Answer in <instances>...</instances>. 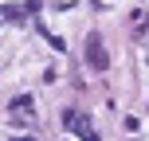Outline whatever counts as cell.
<instances>
[{
    "instance_id": "cell-3",
    "label": "cell",
    "mask_w": 149,
    "mask_h": 141,
    "mask_svg": "<svg viewBox=\"0 0 149 141\" xmlns=\"http://www.w3.org/2000/svg\"><path fill=\"white\" fill-rule=\"evenodd\" d=\"M12 114L28 126V122H31V94H16V98H12Z\"/></svg>"
},
{
    "instance_id": "cell-5",
    "label": "cell",
    "mask_w": 149,
    "mask_h": 141,
    "mask_svg": "<svg viewBox=\"0 0 149 141\" xmlns=\"http://www.w3.org/2000/svg\"><path fill=\"white\" fill-rule=\"evenodd\" d=\"M16 141H31V137H16Z\"/></svg>"
},
{
    "instance_id": "cell-2",
    "label": "cell",
    "mask_w": 149,
    "mask_h": 141,
    "mask_svg": "<svg viewBox=\"0 0 149 141\" xmlns=\"http://www.w3.org/2000/svg\"><path fill=\"white\" fill-rule=\"evenodd\" d=\"M86 63H90L94 71H106V63H110V59H106V47H102V35H98V31H90V35H86Z\"/></svg>"
},
{
    "instance_id": "cell-4",
    "label": "cell",
    "mask_w": 149,
    "mask_h": 141,
    "mask_svg": "<svg viewBox=\"0 0 149 141\" xmlns=\"http://www.w3.org/2000/svg\"><path fill=\"white\" fill-rule=\"evenodd\" d=\"M43 35H47V43H51V47H55V51H63V47H67V43H63V39H59V35H55V31H43Z\"/></svg>"
},
{
    "instance_id": "cell-1",
    "label": "cell",
    "mask_w": 149,
    "mask_h": 141,
    "mask_svg": "<svg viewBox=\"0 0 149 141\" xmlns=\"http://www.w3.org/2000/svg\"><path fill=\"white\" fill-rule=\"evenodd\" d=\"M63 126H67L74 137H82V141H102V137H98V129L90 126V118H82V114H74V110L63 114Z\"/></svg>"
}]
</instances>
